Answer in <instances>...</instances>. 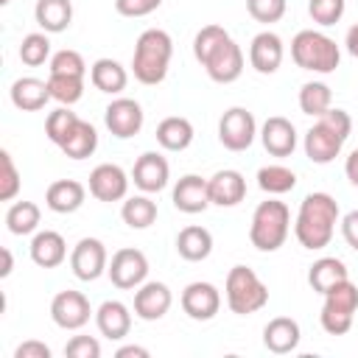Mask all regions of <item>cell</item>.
<instances>
[{
    "mask_svg": "<svg viewBox=\"0 0 358 358\" xmlns=\"http://www.w3.org/2000/svg\"><path fill=\"white\" fill-rule=\"evenodd\" d=\"M338 224V201L330 193H308L299 204L296 221H294V235L305 249H324L333 241Z\"/></svg>",
    "mask_w": 358,
    "mask_h": 358,
    "instance_id": "1",
    "label": "cell"
},
{
    "mask_svg": "<svg viewBox=\"0 0 358 358\" xmlns=\"http://www.w3.org/2000/svg\"><path fill=\"white\" fill-rule=\"evenodd\" d=\"M350 131H352V117L344 109H333L330 106L305 131V154H308V159L316 162V165L333 162L341 154Z\"/></svg>",
    "mask_w": 358,
    "mask_h": 358,
    "instance_id": "2",
    "label": "cell"
},
{
    "mask_svg": "<svg viewBox=\"0 0 358 358\" xmlns=\"http://www.w3.org/2000/svg\"><path fill=\"white\" fill-rule=\"evenodd\" d=\"M173 56V39L168 31L162 28H148L137 36L134 42V53H131V73L140 84L154 87L159 81H165L168 76V64Z\"/></svg>",
    "mask_w": 358,
    "mask_h": 358,
    "instance_id": "3",
    "label": "cell"
},
{
    "mask_svg": "<svg viewBox=\"0 0 358 358\" xmlns=\"http://www.w3.org/2000/svg\"><path fill=\"white\" fill-rule=\"evenodd\" d=\"M288 232H291V210L285 207V201L268 199L255 207L252 224H249V241L255 249L277 252L285 243Z\"/></svg>",
    "mask_w": 358,
    "mask_h": 358,
    "instance_id": "4",
    "label": "cell"
},
{
    "mask_svg": "<svg viewBox=\"0 0 358 358\" xmlns=\"http://www.w3.org/2000/svg\"><path fill=\"white\" fill-rule=\"evenodd\" d=\"M291 59L296 62V67L302 70H310V73H333L341 62V50L336 45V39H330L327 34L322 31H299L294 39H291Z\"/></svg>",
    "mask_w": 358,
    "mask_h": 358,
    "instance_id": "5",
    "label": "cell"
},
{
    "mask_svg": "<svg viewBox=\"0 0 358 358\" xmlns=\"http://www.w3.org/2000/svg\"><path fill=\"white\" fill-rule=\"evenodd\" d=\"M224 294H227V305L232 313L238 316H249L257 313L260 308H266L268 302V288L266 282L249 268V266H232L224 282Z\"/></svg>",
    "mask_w": 358,
    "mask_h": 358,
    "instance_id": "6",
    "label": "cell"
},
{
    "mask_svg": "<svg viewBox=\"0 0 358 358\" xmlns=\"http://www.w3.org/2000/svg\"><path fill=\"white\" fill-rule=\"evenodd\" d=\"M358 310V285L344 280L338 282L333 291L324 294V305L319 313V322L324 327V333L330 336H344L352 327V316Z\"/></svg>",
    "mask_w": 358,
    "mask_h": 358,
    "instance_id": "7",
    "label": "cell"
},
{
    "mask_svg": "<svg viewBox=\"0 0 358 358\" xmlns=\"http://www.w3.org/2000/svg\"><path fill=\"white\" fill-rule=\"evenodd\" d=\"M109 280L115 288L120 291H131V288H140L148 277V257L134 249V246H126V249H117L112 255V263L106 268Z\"/></svg>",
    "mask_w": 358,
    "mask_h": 358,
    "instance_id": "8",
    "label": "cell"
},
{
    "mask_svg": "<svg viewBox=\"0 0 358 358\" xmlns=\"http://www.w3.org/2000/svg\"><path fill=\"white\" fill-rule=\"evenodd\" d=\"M255 134H257L255 115L249 109H243V106L227 109L221 115V120H218V140L229 151H246L255 143Z\"/></svg>",
    "mask_w": 358,
    "mask_h": 358,
    "instance_id": "9",
    "label": "cell"
},
{
    "mask_svg": "<svg viewBox=\"0 0 358 358\" xmlns=\"http://www.w3.org/2000/svg\"><path fill=\"white\" fill-rule=\"evenodd\" d=\"M70 268H73V274H76L81 282L98 280V277L109 268L103 241H98V238H81V241L73 246V252H70Z\"/></svg>",
    "mask_w": 358,
    "mask_h": 358,
    "instance_id": "10",
    "label": "cell"
},
{
    "mask_svg": "<svg viewBox=\"0 0 358 358\" xmlns=\"http://www.w3.org/2000/svg\"><path fill=\"white\" fill-rule=\"evenodd\" d=\"M90 316H92V308L81 291H73V288L59 291L50 302V319L62 330H81L90 322Z\"/></svg>",
    "mask_w": 358,
    "mask_h": 358,
    "instance_id": "11",
    "label": "cell"
},
{
    "mask_svg": "<svg viewBox=\"0 0 358 358\" xmlns=\"http://www.w3.org/2000/svg\"><path fill=\"white\" fill-rule=\"evenodd\" d=\"M201 67L207 70V76H210L215 84H232V81H238L241 73H243V50H241V45L229 36V39H224V42L210 53V59H207Z\"/></svg>",
    "mask_w": 358,
    "mask_h": 358,
    "instance_id": "12",
    "label": "cell"
},
{
    "mask_svg": "<svg viewBox=\"0 0 358 358\" xmlns=\"http://www.w3.org/2000/svg\"><path fill=\"white\" fill-rule=\"evenodd\" d=\"M143 106L134 98H115L103 109V123L117 140H129L143 129Z\"/></svg>",
    "mask_w": 358,
    "mask_h": 358,
    "instance_id": "13",
    "label": "cell"
},
{
    "mask_svg": "<svg viewBox=\"0 0 358 358\" xmlns=\"http://www.w3.org/2000/svg\"><path fill=\"white\" fill-rule=\"evenodd\" d=\"M182 310L196 322H210L221 310V291L213 282L196 280L182 291Z\"/></svg>",
    "mask_w": 358,
    "mask_h": 358,
    "instance_id": "14",
    "label": "cell"
},
{
    "mask_svg": "<svg viewBox=\"0 0 358 358\" xmlns=\"http://www.w3.org/2000/svg\"><path fill=\"white\" fill-rule=\"evenodd\" d=\"M90 193L98 201H120L129 193V176L115 162H101L90 173Z\"/></svg>",
    "mask_w": 358,
    "mask_h": 358,
    "instance_id": "15",
    "label": "cell"
},
{
    "mask_svg": "<svg viewBox=\"0 0 358 358\" xmlns=\"http://www.w3.org/2000/svg\"><path fill=\"white\" fill-rule=\"evenodd\" d=\"M131 179L143 193H159L171 179V165L162 154L145 151L137 157V162L131 168Z\"/></svg>",
    "mask_w": 358,
    "mask_h": 358,
    "instance_id": "16",
    "label": "cell"
},
{
    "mask_svg": "<svg viewBox=\"0 0 358 358\" xmlns=\"http://www.w3.org/2000/svg\"><path fill=\"white\" fill-rule=\"evenodd\" d=\"M210 185L207 179H201L199 173H185L176 185H173V207L179 213H187V215H196V213H204L210 207Z\"/></svg>",
    "mask_w": 358,
    "mask_h": 358,
    "instance_id": "17",
    "label": "cell"
},
{
    "mask_svg": "<svg viewBox=\"0 0 358 358\" xmlns=\"http://www.w3.org/2000/svg\"><path fill=\"white\" fill-rule=\"evenodd\" d=\"M171 302H173V294L165 282H143L137 291H134V313L143 319V322H157L162 319L168 310H171Z\"/></svg>",
    "mask_w": 358,
    "mask_h": 358,
    "instance_id": "18",
    "label": "cell"
},
{
    "mask_svg": "<svg viewBox=\"0 0 358 358\" xmlns=\"http://www.w3.org/2000/svg\"><path fill=\"white\" fill-rule=\"evenodd\" d=\"M282 53H285V50H282V39H280L274 31H260V34L252 39V45H249V64H252L257 73L271 76V73L280 70Z\"/></svg>",
    "mask_w": 358,
    "mask_h": 358,
    "instance_id": "19",
    "label": "cell"
},
{
    "mask_svg": "<svg viewBox=\"0 0 358 358\" xmlns=\"http://www.w3.org/2000/svg\"><path fill=\"white\" fill-rule=\"evenodd\" d=\"M260 143L271 157H291L296 148V129L288 117L271 115L260 126Z\"/></svg>",
    "mask_w": 358,
    "mask_h": 358,
    "instance_id": "20",
    "label": "cell"
},
{
    "mask_svg": "<svg viewBox=\"0 0 358 358\" xmlns=\"http://www.w3.org/2000/svg\"><path fill=\"white\" fill-rule=\"evenodd\" d=\"M207 185H210V201L218 204V207H235L246 199V179L235 168L215 171L207 179Z\"/></svg>",
    "mask_w": 358,
    "mask_h": 358,
    "instance_id": "21",
    "label": "cell"
},
{
    "mask_svg": "<svg viewBox=\"0 0 358 358\" xmlns=\"http://www.w3.org/2000/svg\"><path fill=\"white\" fill-rule=\"evenodd\" d=\"M299 338H302V330H299V322L291 319V316H274L266 327H263V344L268 352L274 355H288L299 347Z\"/></svg>",
    "mask_w": 358,
    "mask_h": 358,
    "instance_id": "22",
    "label": "cell"
},
{
    "mask_svg": "<svg viewBox=\"0 0 358 358\" xmlns=\"http://www.w3.org/2000/svg\"><path fill=\"white\" fill-rule=\"evenodd\" d=\"M95 324H98L101 336H106L109 341H120L131 330V313L120 299H106L95 310Z\"/></svg>",
    "mask_w": 358,
    "mask_h": 358,
    "instance_id": "23",
    "label": "cell"
},
{
    "mask_svg": "<svg viewBox=\"0 0 358 358\" xmlns=\"http://www.w3.org/2000/svg\"><path fill=\"white\" fill-rule=\"evenodd\" d=\"M84 199H87V187L76 179H56L45 190V204L59 215L76 213L84 204Z\"/></svg>",
    "mask_w": 358,
    "mask_h": 358,
    "instance_id": "24",
    "label": "cell"
},
{
    "mask_svg": "<svg viewBox=\"0 0 358 358\" xmlns=\"http://www.w3.org/2000/svg\"><path fill=\"white\" fill-rule=\"evenodd\" d=\"M67 257V243L59 232L53 229H45V232H36L34 241H31V260L39 266V268H56L62 266Z\"/></svg>",
    "mask_w": 358,
    "mask_h": 358,
    "instance_id": "25",
    "label": "cell"
},
{
    "mask_svg": "<svg viewBox=\"0 0 358 358\" xmlns=\"http://www.w3.org/2000/svg\"><path fill=\"white\" fill-rule=\"evenodd\" d=\"M48 101H50V90H48V81L42 78L22 76L11 84V103L22 112H39Z\"/></svg>",
    "mask_w": 358,
    "mask_h": 358,
    "instance_id": "26",
    "label": "cell"
},
{
    "mask_svg": "<svg viewBox=\"0 0 358 358\" xmlns=\"http://www.w3.org/2000/svg\"><path fill=\"white\" fill-rule=\"evenodd\" d=\"M34 20L45 34H62L73 22V3L70 0H36Z\"/></svg>",
    "mask_w": 358,
    "mask_h": 358,
    "instance_id": "27",
    "label": "cell"
},
{
    "mask_svg": "<svg viewBox=\"0 0 358 358\" xmlns=\"http://www.w3.org/2000/svg\"><path fill=\"white\" fill-rule=\"evenodd\" d=\"M90 81L98 92H106V95H117L126 90L129 84V73L120 62L115 59H98L92 67H90Z\"/></svg>",
    "mask_w": 358,
    "mask_h": 358,
    "instance_id": "28",
    "label": "cell"
},
{
    "mask_svg": "<svg viewBox=\"0 0 358 358\" xmlns=\"http://www.w3.org/2000/svg\"><path fill=\"white\" fill-rule=\"evenodd\" d=\"M176 252H179V257H185L190 263L207 260L210 252H213V235H210V229H204L199 224H190V227L179 229V235H176Z\"/></svg>",
    "mask_w": 358,
    "mask_h": 358,
    "instance_id": "29",
    "label": "cell"
},
{
    "mask_svg": "<svg viewBox=\"0 0 358 358\" xmlns=\"http://www.w3.org/2000/svg\"><path fill=\"white\" fill-rule=\"evenodd\" d=\"M344 280H350V274H347V266L338 260V257H319L313 266H310V271H308V282H310V288L316 291V294H327V291H333L338 282H344Z\"/></svg>",
    "mask_w": 358,
    "mask_h": 358,
    "instance_id": "30",
    "label": "cell"
},
{
    "mask_svg": "<svg viewBox=\"0 0 358 358\" xmlns=\"http://www.w3.org/2000/svg\"><path fill=\"white\" fill-rule=\"evenodd\" d=\"M157 143L165 151H185L193 143V123L187 117L171 115L165 120H159L157 126Z\"/></svg>",
    "mask_w": 358,
    "mask_h": 358,
    "instance_id": "31",
    "label": "cell"
},
{
    "mask_svg": "<svg viewBox=\"0 0 358 358\" xmlns=\"http://www.w3.org/2000/svg\"><path fill=\"white\" fill-rule=\"evenodd\" d=\"M59 148H62L70 159H87V157H92L95 148H98V131H95V126L87 123V120H78Z\"/></svg>",
    "mask_w": 358,
    "mask_h": 358,
    "instance_id": "32",
    "label": "cell"
},
{
    "mask_svg": "<svg viewBox=\"0 0 358 358\" xmlns=\"http://www.w3.org/2000/svg\"><path fill=\"white\" fill-rule=\"evenodd\" d=\"M120 218L131 229H148L157 221V201H151L148 196H131L123 201Z\"/></svg>",
    "mask_w": 358,
    "mask_h": 358,
    "instance_id": "33",
    "label": "cell"
},
{
    "mask_svg": "<svg viewBox=\"0 0 358 358\" xmlns=\"http://www.w3.org/2000/svg\"><path fill=\"white\" fill-rule=\"evenodd\" d=\"M39 218H42V213L34 201H14L6 210V227L11 235H31L39 227Z\"/></svg>",
    "mask_w": 358,
    "mask_h": 358,
    "instance_id": "34",
    "label": "cell"
},
{
    "mask_svg": "<svg viewBox=\"0 0 358 358\" xmlns=\"http://www.w3.org/2000/svg\"><path fill=\"white\" fill-rule=\"evenodd\" d=\"M257 185L268 196H282V193L296 187V173L285 165H263L257 171Z\"/></svg>",
    "mask_w": 358,
    "mask_h": 358,
    "instance_id": "35",
    "label": "cell"
},
{
    "mask_svg": "<svg viewBox=\"0 0 358 358\" xmlns=\"http://www.w3.org/2000/svg\"><path fill=\"white\" fill-rule=\"evenodd\" d=\"M330 103H333V92H330V87L324 81H308V84H302V90H299V109L305 115L319 117V115H324L330 109Z\"/></svg>",
    "mask_w": 358,
    "mask_h": 358,
    "instance_id": "36",
    "label": "cell"
},
{
    "mask_svg": "<svg viewBox=\"0 0 358 358\" xmlns=\"http://www.w3.org/2000/svg\"><path fill=\"white\" fill-rule=\"evenodd\" d=\"M50 98L62 106H73L84 95V76H48Z\"/></svg>",
    "mask_w": 358,
    "mask_h": 358,
    "instance_id": "37",
    "label": "cell"
},
{
    "mask_svg": "<svg viewBox=\"0 0 358 358\" xmlns=\"http://www.w3.org/2000/svg\"><path fill=\"white\" fill-rule=\"evenodd\" d=\"M48 59H50V39H48L45 31H42V34H28V36H22V42H20V62H22V64L39 67V64H45Z\"/></svg>",
    "mask_w": 358,
    "mask_h": 358,
    "instance_id": "38",
    "label": "cell"
},
{
    "mask_svg": "<svg viewBox=\"0 0 358 358\" xmlns=\"http://www.w3.org/2000/svg\"><path fill=\"white\" fill-rule=\"evenodd\" d=\"M78 120H81V117H78L76 112H70V106L53 109V112L48 115V120H45V134H48V140H50L53 145H62L64 137L73 131V126H76Z\"/></svg>",
    "mask_w": 358,
    "mask_h": 358,
    "instance_id": "39",
    "label": "cell"
},
{
    "mask_svg": "<svg viewBox=\"0 0 358 358\" xmlns=\"http://www.w3.org/2000/svg\"><path fill=\"white\" fill-rule=\"evenodd\" d=\"M224 39H229V34H227L224 25H204V28L193 36V56H196V62L204 64V62L210 59V53H213Z\"/></svg>",
    "mask_w": 358,
    "mask_h": 358,
    "instance_id": "40",
    "label": "cell"
},
{
    "mask_svg": "<svg viewBox=\"0 0 358 358\" xmlns=\"http://www.w3.org/2000/svg\"><path fill=\"white\" fill-rule=\"evenodd\" d=\"M50 76H87V62L78 50H59L50 56Z\"/></svg>",
    "mask_w": 358,
    "mask_h": 358,
    "instance_id": "41",
    "label": "cell"
},
{
    "mask_svg": "<svg viewBox=\"0 0 358 358\" xmlns=\"http://www.w3.org/2000/svg\"><path fill=\"white\" fill-rule=\"evenodd\" d=\"M344 0H308V14L316 25H336L344 17Z\"/></svg>",
    "mask_w": 358,
    "mask_h": 358,
    "instance_id": "42",
    "label": "cell"
},
{
    "mask_svg": "<svg viewBox=\"0 0 358 358\" xmlns=\"http://www.w3.org/2000/svg\"><path fill=\"white\" fill-rule=\"evenodd\" d=\"M0 168H3V173H0V201H11L20 193V171H17V165H14V159L6 148L0 151Z\"/></svg>",
    "mask_w": 358,
    "mask_h": 358,
    "instance_id": "43",
    "label": "cell"
},
{
    "mask_svg": "<svg viewBox=\"0 0 358 358\" xmlns=\"http://www.w3.org/2000/svg\"><path fill=\"white\" fill-rule=\"evenodd\" d=\"M246 11L257 22H280L285 14V0H246Z\"/></svg>",
    "mask_w": 358,
    "mask_h": 358,
    "instance_id": "44",
    "label": "cell"
},
{
    "mask_svg": "<svg viewBox=\"0 0 358 358\" xmlns=\"http://www.w3.org/2000/svg\"><path fill=\"white\" fill-rule=\"evenodd\" d=\"M64 355L67 358H98L101 355V341L92 336H73L64 344Z\"/></svg>",
    "mask_w": 358,
    "mask_h": 358,
    "instance_id": "45",
    "label": "cell"
},
{
    "mask_svg": "<svg viewBox=\"0 0 358 358\" xmlns=\"http://www.w3.org/2000/svg\"><path fill=\"white\" fill-rule=\"evenodd\" d=\"M159 6H162V0H115V11L120 17H131V20L145 17V14L157 11Z\"/></svg>",
    "mask_w": 358,
    "mask_h": 358,
    "instance_id": "46",
    "label": "cell"
},
{
    "mask_svg": "<svg viewBox=\"0 0 358 358\" xmlns=\"http://www.w3.org/2000/svg\"><path fill=\"white\" fill-rule=\"evenodd\" d=\"M14 358H50V347H48L45 341L28 338V341H22V344L14 350Z\"/></svg>",
    "mask_w": 358,
    "mask_h": 358,
    "instance_id": "47",
    "label": "cell"
},
{
    "mask_svg": "<svg viewBox=\"0 0 358 358\" xmlns=\"http://www.w3.org/2000/svg\"><path fill=\"white\" fill-rule=\"evenodd\" d=\"M341 235H344L347 246L358 252V210H352L341 218Z\"/></svg>",
    "mask_w": 358,
    "mask_h": 358,
    "instance_id": "48",
    "label": "cell"
},
{
    "mask_svg": "<svg viewBox=\"0 0 358 358\" xmlns=\"http://www.w3.org/2000/svg\"><path fill=\"white\" fill-rule=\"evenodd\" d=\"M344 173H347V179H350V182L358 187V148H355V151L347 157V162H344Z\"/></svg>",
    "mask_w": 358,
    "mask_h": 358,
    "instance_id": "49",
    "label": "cell"
},
{
    "mask_svg": "<svg viewBox=\"0 0 358 358\" xmlns=\"http://www.w3.org/2000/svg\"><path fill=\"white\" fill-rule=\"evenodd\" d=\"M117 358H148V350L145 347H137V344H126L115 352Z\"/></svg>",
    "mask_w": 358,
    "mask_h": 358,
    "instance_id": "50",
    "label": "cell"
},
{
    "mask_svg": "<svg viewBox=\"0 0 358 358\" xmlns=\"http://www.w3.org/2000/svg\"><path fill=\"white\" fill-rule=\"evenodd\" d=\"M344 45H347V53L358 59V22H355V25L347 31V36H344Z\"/></svg>",
    "mask_w": 358,
    "mask_h": 358,
    "instance_id": "51",
    "label": "cell"
},
{
    "mask_svg": "<svg viewBox=\"0 0 358 358\" xmlns=\"http://www.w3.org/2000/svg\"><path fill=\"white\" fill-rule=\"evenodd\" d=\"M0 255H3V268H0V277H3V280H6V277H8V274H11V268H14V260H11V252H8V249H6V246H3V249H0Z\"/></svg>",
    "mask_w": 358,
    "mask_h": 358,
    "instance_id": "52",
    "label": "cell"
},
{
    "mask_svg": "<svg viewBox=\"0 0 358 358\" xmlns=\"http://www.w3.org/2000/svg\"><path fill=\"white\" fill-rule=\"evenodd\" d=\"M0 3H3V6H8V3H11V0H0Z\"/></svg>",
    "mask_w": 358,
    "mask_h": 358,
    "instance_id": "53",
    "label": "cell"
}]
</instances>
